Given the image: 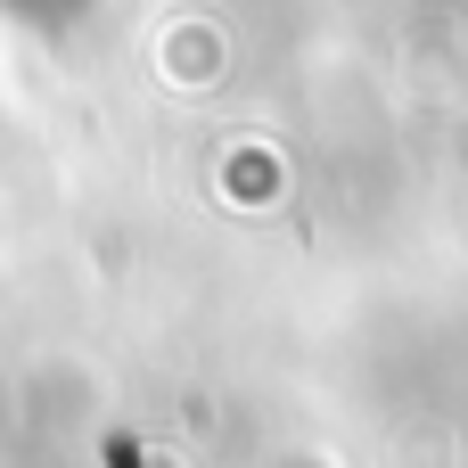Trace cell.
<instances>
[{
    "mask_svg": "<svg viewBox=\"0 0 468 468\" xmlns=\"http://www.w3.org/2000/svg\"><path fill=\"white\" fill-rule=\"evenodd\" d=\"M280 468H321V461H304V452H296V461H280Z\"/></svg>",
    "mask_w": 468,
    "mask_h": 468,
    "instance_id": "cell-3",
    "label": "cell"
},
{
    "mask_svg": "<svg viewBox=\"0 0 468 468\" xmlns=\"http://www.w3.org/2000/svg\"><path fill=\"white\" fill-rule=\"evenodd\" d=\"M0 444H8V395H0Z\"/></svg>",
    "mask_w": 468,
    "mask_h": 468,
    "instance_id": "cell-2",
    "label": "cell"
},
{
    "mask_svg": "<svg viewBox=\"0 0 468 468\" xmlns=\"http://www.w3.org/2000/svg\"><path fill=\"white\" fill-rule=\"evenodd\" d=\"M0 8H8L16 25H33V33H66V25H74L90 0H0Z\"/></svg>",
    "mask_w": 468,
    "mask_h": 468,
    "instance_id": "cell-1",
    "label": "cell"
}]
</instances>
